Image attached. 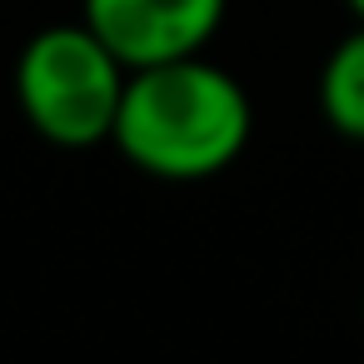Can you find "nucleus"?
Wrapping results in <instances>:
<instances>
[{"label": "nucleus", "mask_w": 364, "mask_h": 364, "mask_svg": "<svg viewBox=\"0 0 364 364\" xmlns=\"http://www.w3.org/2000/svg\"><path fill=\"white\" fill-rule=\"evenodd\" d=\"M125 75L130 70L85 21L46 26L16 55V105L41 140L60 150H90L115 130Z\"/></svg>", "instance_id": "obj_2"}, {"label": "nucleus", "mask_w": 364, "mask_h": 364, "mask_svg": "<svg viewBox=\"0 0 364 364\" xmlns=\"http://www.w3.org/2000/svg\"><path fill=\"white\" fill-rule=\"evenodd\" d=\"M80 21L115 50L125 70L205 55L220 36L230 0H80Z\"/></svg>", "instance_id": "obj_3"}, {"label": "nucleus", "mask_w": 364, "mask_h": 364, "mask_svg": "<svg viewBox=\"0 0 364 364\" xmlns=\"http://www.w3.org/2000/svg\"><path fill=\"white\" fill-rule=\"evenodd\" d=\"M319 115L334 135L364 145V26H354L319 65Z\"/></svg>", "instance_id": "obj_4"}, {"label": "nucleus", "mask_w": 364, "mask_h": 364, "mask_svg": "<svg viewBox=\"0 0 364 364\" xmlns=\"http://www.w3.org/2000/svg\"><path fill=\"white\" fill-rule=\"evenodd\" d=\"M344 6H349V16H354V21L364 26V0H344Z\"/></svg>", "instance_id": "obj_5"}, {"label": "nucleus", "mask_w": 364, "mask_h": 364, "mask_svg": "<svg viewBox=\"0 0 364 364\" xmlns=\"http://www.w3.org/2000/svg\"><path fill=\"white\" fill-rule=\"evenodd\" d=\"M255 130L245 85L205 55L140 65L125 75L110 145L150 180L190 185L230 170Z\"/></svg>", "instance_id": "obj_1"}]
</instances>
